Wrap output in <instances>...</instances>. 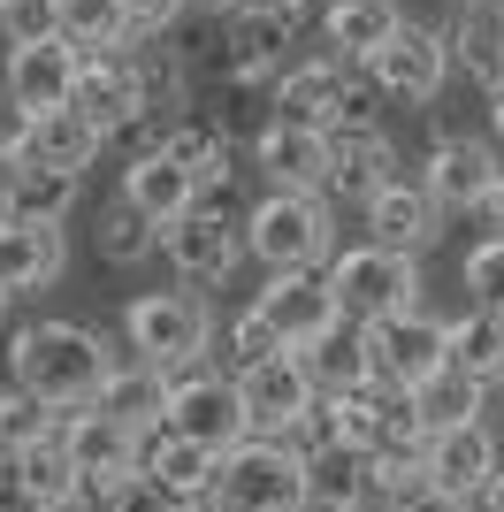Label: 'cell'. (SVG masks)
<instances>
[{"mask_svg":"<svg viewBox=\"0 0 504 512\" xmlns=\"http://www.w3.org/2000/svg\"><path fill=\"white\" fill-rule=\"evenodd\" d=\"M214 8H222V0H214Z\"/></svg>","mask_w":504,"mask_h":512,"instance_id":"cell-51","label":"cell"},{"mask_svg":"<svg viewBox=\"0 0 504 512\" xmlns=\"http://www.w3.org/2000/svg\"><path fill=\"white\" fill-rule=\"evenodd\" d=\"M436 237H443V214H436V199L420 192V184H405V176H398V184H382V192L367 199V245L420 260Z\"/></svg>","mask_w":504,"mask_h":512,"instance_id":"cell-18","label":"cell"},{"mask_svg":"<svg viewBox=\"0 0 504 512\" xmlns=\"http://www.w3.org/2000/svg\"><path fill=\"white\" fill-rule=\"evenodd\" d=\"M398 23H405L398 0H336V8H329V46L344 54V62H367Z\"/></svg>","mask_w":504,"mask_h":512,"instance_id":"cell-31","label":"cell"},{"mask_svg":"<svg viewBox=\"0 0 504 512\" xmlns=\"http://www.w3.org/2000/svg\"><path fill=\"white\" fill-rule=\"evenodd\" d=\"M161 253L184 283H222L237 268V253H245V237H237V222L222 207H191L161 230Z\"/></svg>","mask_w":504,"mask_h":512,"instance_id":"cell-13","label":"cell"},{"mask_svg":"<svg viewBox=\"0 0 504 512\" xmlns=\"http://www.w3.org/2000/svg\"><path fill=\"white\" fill-rule=\"evenodd\" d=\"M321 283H329L336 314L359 321V329H367V321H382V314L420 306V260L382 253V245H344V253H329Z\"/></svg>","mask_w":504,"mask_h":512,"instance_id":"cell-5","label":"cell"},{"mask_svg":"<svg viewBox=\"0 0 504 512\" xmlns=\"http://www.w3.org/2000/svg\"><path fill=\"white\" fill-rule=\"evenodd\" d=\"M466 512H504V459H497V474H489L482 490H474V505Z\"/></svg>","mask_w":504,"mask_h":512,"instance_id":"cell-43","label":"cell"},{"mask_svg":"<svg viewBox=\"0 0 504 512\" xmlns=\"http://www.w3.org/2000/svg\"><path fill=\"white\" fill-rule=\"evenodd\" d=\"M161 406H168V375L146 367L123 337H107V383H100V398H92V413H107V421L130 428V436H146V428H161Z\"/></svg>","mask_w":504,"mask_h":512,"instance_id":"cell-14","label":"cell"},{"mask_svg":"<svg viewBox=\"0 0 504 512\" xmlns=\"http://www.w3.org/2000/svg\"><path fill=\"white\" fill-rule=\"evenodd\" d=\"M474 214H482L489 230H497V237H504V176H497V184H489V192H482V207H474Z\"/></svg>","mask_w":504,"mask_h":512,"instance_id":"cell-44","label":"cell"},{"mask_svg":"<svg viewBox=\"0 0 504 512\" xmlns=\"http://www.w3.org/2000/svg\"><path fill=\"white\" fill-rule=\"evenodd\" d=\"M207 512H298V459L268 436H245L214 459Z\"/></svg>","mask_w":504,"mask_h":512,"instance_id":"cell-7","label":"cell"},{"mask_svg":"<svg viewBox=\"0 0 504 512\" xmlns=\"http://www.w3.org/2000/svg\"><path fill=\"white\" fill-rule=\"evenodd\" d=\"M298 512H336V505H298Z\"/></svg>","mask_w":504,"mask_h":512,"instance_id":"cell-47","label":"cell"},{"mask_svg":"<svg viewBox=\"0 0 504 512\" xmlns=\"http://www.w3.org/2000/svg\"><path fill=\"white\" fill-rule=\"evenodd\" d=\"M123 344L146 367H161V375H184V367H207L214 314H207L199 291H146V299H130V314H123Z\"/></svg>","mask_w":504,"mask_h":512,"instance_id":"cell-4","label":"cell"},{"mask_svg":"<svg viewBox=\"0 0 504 512\" xmlns=\"http://www.w3.org/2000/svg\"><path fill=\"white\" fill-rule=\"evenodd\" d=\"M413 398V413H420V428H466V421H482V398L489 390L482 383H466L459 367H436L420 390H405Z\"/></svg>","mask_w":504,"mask_h":512,"instance_id":"cell-32","label":"cell"},{"mask_svg":"<svg viewBox=\"0 0 504 512\" xmlns=\"http://www.w3.org/2000/svg\"><path fill=\"white\" fill-rule=\"evenodd\" d=\"M245 253L268 268V276H291V268H321L336 253L329 230V199L321 192H260V207L237 222Z\"/></svg>","mask_w":504,"mask_h":512,"instance_id":"cell-3","label":"cell"},{"mask_svg":"<svg viewBox=\"0 0 504 512\" xmlns=\"http://www.w3.org/2000/svg\"><path fill=\"white\" fill-rule=\"evenodd\" d=\"M504 176V161H497V146L489 138H443L436 153H428V176H420V192L436 199V214H451V207H482V192Z\"/></svg>","mask_w":504,"mask_h":512,"instance_id":"cell-19","label":"cell"},{"mask_svg":"<svg viewBox=\"0 0 504 512\" xmlns=\"http://www.w3.org/2000/svg\"><path fill=\"white\" fill-rule=\"evenodd\" d=\"M62 421L69 413H54V406H39V398H31V390H0V451H8V459H16V451H31V444H54V436H62Z\"/></svg>","mask_w":504,"mask_h":512,"instance_id":"cell-35","label":"cell"},{"mask_svg":"<svg viewBox=\"0 0 504 512\" xmlns=\"http://www.w3.org/2000/svg\"><path fill=\"white\" fill-rule=\"evenodd\" d=\"M0 222H8V207H0Z\"/></svg>","mask_w":504,"mask_h":512,"instance_id":"cell-49","label":"cell"},{"mask_svg":"<svg viewBox=\"0 0 504 512\" xmlns=\"http://www.w3.org/2000/svg\"><path fill=\"white\" fill-rule=\"evenodd\" d=\"M443 344H451V367H459L466 383H482V390L504 383V314L466 306L459 321H443Z\"/></svg>","mask_w":504,"mask_h":512,"instance_id":"cell-29","label":"cell"},{"mask_svg":"<svg viewBox=\"0 0 504 512\" xmlns=\"http://www.w3.org/2000/svg\"><path fill=\"white\" fill-rule=\"evenodd\" d=\"M0 31H8V46L62 39V31H54V0H0Z\"/></svg>","mask_w":504,"mask_h":512,"instance_id":"cell-38","label":"cell"},{"mask_svg":"<svg viewBox=\"0 0 504 512\" xmlns=\"http://www.w3.org/2000/svg\"><path fill=\"white\" fill-rule=\"evenodd\" d=\"M275 123H298L329 138V130H367L375 123V85H359L344 62H298L275 77Z\"/></svg>","mask_w":504,"mask_h":512,"instance_id":"cell-6","label":"cell"},{"mask_svg":"<svg viewBox=\"0 0 504 512\" xmlns=\"http://www.w3.org/2000/svg\"><path fill=\"white\" fill-rule=\"evenodd\" d=\"M130 451H138V436L130 428H115L107 413H92V406H77L62 421V459H69V474H130Z\"/></svg>","mask_w":504,"mask_h":512,"instance_id":"cell-28","label":"cell"},{"mask_svg":"<svg viewBox=\"0 0 504 512\" xmlns=\"http://www.w3.org/2000/svg\"><path fill=\"white\" fill-rule=\"evenodd\" d=\"M252 314L275 329L283 352H298V344H314L336 321V299H329V283H321V268H291V276H268V291L252 299Z\"/></svg>","mask_w":504,"mask_h":512,"instance_id":"cell-15","label":"cell"},{"mask_svg":"<svg viewBox=\"0 0 504 512\" xmlns=\"http://www.w3.org/2000/svg\"><path fill=\"white\" fill-rule=\"evenodd\" d=\"M62 276V230L54 222H0V299L46 291Z\"/></svg>","mask_w":504,"mask_h":512,"instance_id":"cell-26","label":"cell"},{"mask_svg":"<svg viewBox=\"0 0 504 512\" xmlns=\"http://www.w3.org/2000/svg\"><path fill=\"white\" fill-rule=\"evenodd\" d=\"M100 161V130L84 123L77 107H54V115H31V138H23V169H54V176H84ZM16 169V161H8Z\"/></svg>","mask_w":504,"mask_h":512,"instance_id":"cell-25","label":"cell"},{"mask_svg":"<svg viewBox=\"0 0 504 512\" xmlns=\"http://www.w3.org/2000/svg\"><path fill=\"white\" fill-rule=\"evenodd\" d=\"M0 314H8V299H0Z\"/></svg>","mask_w":504,"mask_h":512,"instance_id":"cell-50","label":"cell"},{"mask_svg":"<svg viewBox=\"0 0 504 512\" xmlns=\"http://www.w3.org/2000/svg\"><path fill=\"white\" fill-rule=\"evenodd\" d=\"M8 474H16V497H23L31 512L62 505V497H69V482H77V474H69V459H62V436H54V444L16 451V459H8Z\"/></svg>","mask_w":504,"mask_h":512,"instance_id":"cell-34","label":"cell"},{"mask_svg":"<svg viewBox=\"0 0 504 512\" xmlns=\"http://www.w3.org/2000/svg\"><path fill=\"white\" fill-rule=\"evenodd\" d=\"M54 31H62V46H77V54H107V46L130 39V23L115 0H54Z\"/></svg>","mask_w":504,"mask_h":512,"instance_id":"cell-33","label":"cell"},{"mask_svg":"<svg viewBox=\"0 0 504 512\" xmlns=\"http://www.w3.org/2000/svg\"><path fill=\"white\" fill-rule=\"evenodd\" d=\"M291 360H298V375L314 383V398H344V390L367 383V337H359V321H344V314H336L314 344H298Z\"/></svg>","mask_w":504,"mask_h":512,"instance_id":"cell-24","label":"cell"},{"mask_svg":"<svg viewBox=\"0 0 504 512\" xmlns=\"http://www.w3.org/2000/svg\"><path fill=\"white\" fill-rule=\"evenodd\" d=\"M359 337H367V383H382V390H420L436 367H451L443 314H428V306L382 314V321H367Z\"/></svg>","mask_w":504,"mask_h":512,"instance_id":"cell-9","label":"cell"},{"mask_svg":"<svg viewBox=\"0 0 504 512\" xmlns=\"http://www.w3.org/2000/svg\"><path fill=\"white\" fill-rule=\"evenodd\" d=\"M237 383V406H245V436H283V428L298 421V413L314 406V383L298 375V360L291 352H275V360H252V367H237L230 375Z\"/></svg>","mask_w":504,"mask_h":512,"instance_id":"cell-12","label":"cell"},{"mask_svg":"<svg viewBox=\"0 0 504 512\" xmlns=\"http://www.w3.org/2000/svg\"><path fill=\"white\" fill-rule=\"evenodd\" d=\"M123 199H130L138 214H146L153 230H168L176 214H191V207H199V184H191V176L176 169L168 153H130V169H123Z\"/></svg>","mask_w":504,"mask_h":512,"instance_id":"cell-27","label":"cell"},{"mask_svg":"<svg viewBox=\"0 0 504 512\" xmlns=\"http://www.w3.org/2000/svg\"><path fill=\"white\" fill-rule=\"evenodd\" d=\"M8 383L54 413H77L107 383V337H92L84 321H31L8 344Z\"/></svg>","mask_w":504,"mask_h":512,"instance_id":"cell-1","label":"cell"},{"mask_svg":"<svg viewBox=\"0 0 504 512\" xmlns=\"http://www.w3.org/2000/svg\"><path fill=\"white\" fill-rule=\"evenodd\" d=\"M252 169L268 176V192H321V176H329V138L298 123H268L252 138Z\"/></svg>","mask_w":504,"mask_h":512,"instance_id":"cell-22","label":"cell"},{"mask_svg":"<svg viewBox=\"0 0 504 512\" xmlns=\"http://www.w3.org/2000/svg\"><path fill=\"white\" fill-rule=\"evenodd\" d=\"M489 436H497V451H504V428H489Z\"/></svg>","mask_w":504,"mask_h":512,"instance_id":"cell-48","label":"cell"},{"mask_svg":"<svg viewBox=\"0 0 504 512\" xmlns=\"http://www.w3.org/2000/svg\"><path fill=\"white\" fill-rule=\"evenodd\" d=\"M398 176H405L398 146H390L375 123L367 130H329V176H321V192H344V199L367 207V199H375L382 184H398Z\"/></svg>","mask_w":504,"mask_h":512,"instance_id":"cell-21","label":"cell"},{"mask_svg":"<svg viewBox=\"0 0 504 512\" xmlns=\"http://www.w3.org/2000/svg\"><path fill=\"white\" fill-rule=\"evenodd\" d=\"M100 253L115 260V268H138V260L161 253V230H153L130 199H115V207H100Z\"/></svg>","mask_w":504,"mask_h":512,"instance_id":"cell-36","label":"cell"},{"mask_svg":"<svg viewBox=\"0 0 504 512\" xmlns=\"http://www.w3.org/2000/svg\"><path fill=\"white\" fill-rule=\"evenodd\" d=\"M130 474H138L146 490H161L168 505H207L214 459L199 444H184V436H168V428H146L138 451H130Z\"/></svg>","mask_w":504,"mask_h":512,"instance_id":"cell-16","label":"cell"},{"mask_svg":"<svg viewBox=\"0 0 504 512\" xmlns=\"http://www.w3.org/2000/svg\"><path fill=\"white\" fill-rule=\"evenodd\" d=\"M161 428L199 444L207 459H222L230 444H245V406H237V383L222 367H184L168 375V406H161Z\"/></svg>","mask_w":504,"mask_h":512,"instance_id":"cell-8","label":"cell"},{"mask_svg":"<svg viewBox=\"0 0 504 512\" xmlns=\"http://www.w3.org/2000/svg\"><path fill=\"white\" fill-rule=\"evenodd\" d=\"M489 146H497V161H504V92L489 100Z\"/></svg>","mask_w":504,"mask_h":512,"instance_id":"cell-45","label":"cell"},{"mask_svg":"<svg viewBox=\"0 0 504 512\" xmlns=\"http://www.w3.org/2000/svg\"><path fill=\"white\" fill-rule=\"evenodd\" d=\"M443 54H451L474 85L504 92V8L497 0H459V16L443 23Z\"/></svg>","mask_w":504,"mask_h":512,"instance_id":"cell-23","label":"cell"},{"mask_svg":"<svg viewBox=\"0 0 504 512\" xmlns=\"http://www.w3.org/2000/svg\"><path fill=\"white\" fill-rule=\"evenodd\" d=\"M497 8H504V0H497Z\"/></svg>","mask_w":504,"mask_h":512,"instance_id":"cell-52","label":"cell"},{"mask_svg":"<svg viewBox=\"0 0 504 512\" xmlns=\"http://www.w3.org/2000/svg\"><path fill=\"white\" fill-rule=\"evenodd\" d=\"M497 436H489V421H466V428H428V444H420V482L443 497H459V505H474V490H482L489 474H497Z\"/></svg>","mask_w":504,"mask_h":512,"instance_id":"cell-11","label":"cell"},{"mask_svg":"<svg viewBox=\"0 0 504 512\" xmlns=\"http://www.w3.org/2000/svg\"><path fill=\"white\" fill-rule=\"evenodd\" d=\"M46 512H84V505H77V497H62V505H46Z\"/></svg>","mask_w":504,"mask_h":512,"instance_id":"cell-46","label":"cell"},{"mask_svg":"<svg viewBox=\"0 0 504 512\" xmlns=\"http://www.w3.org/2000/svg\"><path fill=\"white\" fill-rule=\"evenodd\" d=\"M0 207L8 222H54L62 230V214L77 207V176H54V169H0Z\"/></svg>","mask_w":504,"mask_h":512,"instance_id":"cell-30","label":"cell"},{"mask_svg":"<svg viewBox=\"0 0 504 512\" xmlns=\"http://www.w3.org/2000/svg\"><path fill=\"white\" fill-rule=\"evenodd\" d=\"M230 8H245L252 23H291L298 8H306V0H230Z\"/></svg>","mask_w":504,"mask_h":512,"instance_id":"cell-42","label":"cell"},{"mask_svg":"<svg viewBox=\"0 0 504 512\" xmlns=\"http://www.w3.org/2000/svg\"><path fill=\"white\" fill-rule=\"evenodd\" d=\"M275 352H283V344H275V329L245 306V314L230 321V360H237V367H252V360H275Z\"/></svg>","mask_w":504,"mask_h":512,"instance_id":"cell-39","label":"cell"},{"mask_svg":"<svg viewBox=\"0 0 504 512\" xmlns=\"http://www.w3.org/2000/svg\"><path fill=\"white\" fill-rule=\"evenodd\" d=\"M375 497V467H367V451L359 444H314L298 459V505H336V512H367Z\"/></svg>","mask_w":504,"mask_h":512,"instance_id":"cell-20","label":"cell"},{"mask_svg":"<svg viewBox=\"0 0 504 512\" xmlns=\"http://www.w3.org/2000/svg\"><path fill=\"white\" fill-rule=\"evenodd\" d=\"M443 77H451V54H443V31H428V23H398L367 54V85L382 100H405V107H428L443 92Z\"/></svg>","mask_w":504,"mask_h":512,"instance_id":"cell-10","label":"cell"},{"mask_svg":"<svg viewBox=\"0 0 504 512\" xmlns=\"http://www.w3.org/2000/svg\"><path fill=\"white\" fill-rule=\"evenodd\" d=\"M115 8H123L130 31H168V23L184 16V0H115Z\"/></svg>","mask_w":504,"mask_h":512,"instance_id":"cell-40","label":"cell"},{"mask_svg":"<svg viewBox=\"0 0 504 512\" xmlns=\"http://www.w3.org/2000/svg\"><path fill=\"white\" fill-rule=\"evenodd\" d=\"M466 291H474L482 314H504V237H482L466 253Z\"/></svg>","mask_w":504,"mask_h":512,"instance_id":"cell-37","label":"cell"},{"mask_svg":"<svg viewBox=\"0 0 504 512\" xmlns=\"http://www.w3.org/2000/svg\"><path fill=\"white\" fill-rule=\"evenodd\" d=\"M0 92H8L23 115H54V107H69V92H77V46H62V39L8 46V77H0Z\"/></svg>","mask_w":504,"mask_h":512,"instance_id":"cell-17","label":"cell"},{"mask_svg":"<svg viewBox=\"0 0 504 512\" xmlns=\"http://www.w3.org/2000/svg\"><path fill=\"white\" fill-rule=\"evenodd\" d=\"M69 107L100 130V146L107 138H130L138 153H153V77H146L138 54H123V46L77 54V92H69Z\"/></svg>","mask_w":504,"mask_h":512,"instance_id":"cell-2","label":"cell"},{"mask_svg":"<svg viewBox=\"0 0 504 512\" xmlns=\"http://www.w3.org/2000/svg\"><path fill=\"white\" fill-rule=\"evenodd\" d=\"M23 138H31V115L0 92V169H8V161H23Z\"/></svg>","mask_w":504,"mask_h":512,"instance_id":"cell-41","label":"cell"}]
</instances>
